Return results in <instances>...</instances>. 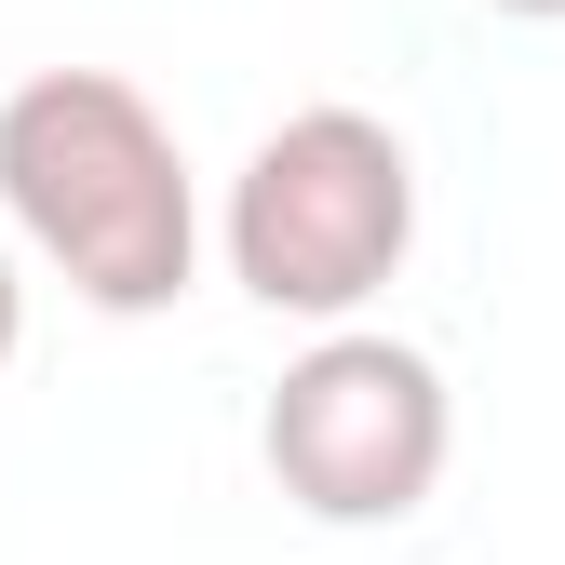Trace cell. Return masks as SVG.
Returning <instances> with one entry per match:
<instances>
[{
    "label": "cell",
    "mask_w": 565,
    "mask_h": 565,
    "mask_svg": "<svg viewBox=\"0 0 565 565\" xmlns=\"http://www.w3.org/2000/svg\"><path fill=\"white\" fill-rule=\"evenodd\" d=\"M417 243V162L377 108H297L256 135V162L230 175V282L256 310L350 323Z\"/></svg>",
    "instance_id": "7a4b0ae2"
},
{
    "label": "cell",
    "mask_w": 565,
    "mask_h": 565,
    "mask_svg": "<svg viewBox=\"0 0 565 565\" xmlns=\"http://www.w3.org/2000/svg\"><path fill=\"white\" fill-rule=\"evenodd\" d=\"M0 202L95 310H162L202 256L175 121L121 67H28L0 95Z\"/></svg>",
    "instance_id": "6da1fadb"
},
{
    "label": "cell",
    "mask_w": 565,
    "mask_h": 565,
    "mask_svg": "<svg viewBox=\"0 0 565 565\" xmlns=\"http://www.w3.org/2000/svg\"><path fill=\"white\" fill-rule=\"evenodd\" d=\"M14 337H28V282H14V256H0V364H14Z\"/></svg>",
    "instance_id": "277c9868"
},
{
    "label": "cell",
    "mask_w": 565,
    "mask_h": 565,
    "mask_svg": "<svg viewBox=\"0 0 565 565\" xmlns=\"http://www.w3.org/2000/svg\"><path fill=\"white\" fill-rule=\"evenodd\" d=\"M499 14H565V0H499Z\"/></svg>",
    "instance_id": "5b68a950"
},
{
    "label": "cell",
    "mask_w": 565,
    "mask_h": 565,
    "mask_svg": "<svg viewBox=\"0 0 565 565\" xmlns=\"http://www.w3.org/2000/svg\"><path fill=\"white\" fill-rule=\"evenodd\" d=\"M445 445H458L445 364L377 337V323L310 337L297 364L269 377V417H256V458H269V484L310 525H404L445 484Z\"/></svg>",
    "instance_id": "3957f363"
}]
</instances>
